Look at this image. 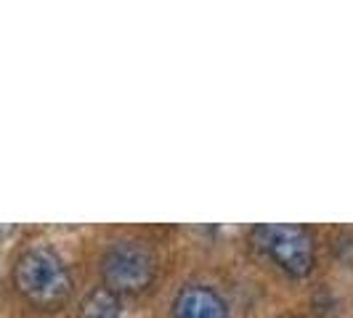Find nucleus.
I'll return each instance as SVG.
<instances>
[{
	"mask_svg": "<svg viewBox=\"0 0 353 318\" xmlns=\"http://www.w3.org/2000/svg\"><path fill=\"white\" fill-rule=\"evenodd\" d=\"M14 282L19 292L43 310L61 308L72 292L67 265L48 247H32L21 252L14 265Z\"/></svg>",
	"mask_w": 353,
	"mask_h": 318,
	"instance_id": "obj_1",
	"label": "nucleus"
},
{
	"mask_svg": "<svg viewBox=\"0 0 353 318\" xmlns=\"http://www.w3.org/2000/svg\"><path fill=\"white\" fill-rule=\"evenodd\" d=\"M101 273L109 292L114 295H136L146 289L157 273V257L143 242H117L106 249L101 260Z\"/></svg>",
	"mask_w": 353,
	"mask_h": 318,
	"instance_id": "obj_2",
	"label": "nucleus"
},
{
	"mask_svg": "<svg viewBox=\"0 0 353 318\" xmlns=\"http://www.w3.org/2000/svg\"><path fill=\"white\" fill-rule=\"evenodd\" d=\"M252 239L290 276H305L314 268V242L303 226L265 223L252 231Z\"/></svg>",
	"mask_w": 353,
	"mask_h": 318,
	"instance_id": "obj_3",
	"label": "nucleus"
},
{
	"mask_svg": "<svg viewBox=\"0 0 353 318\" xmlns=\"http://www.w3.org/2000/svg\"><path fill=\"white\" fill-rule=\"evenodd\" d=\"M173 318H229V310L208 286H186L173 302Z\"/></svg>",
	"mask_w": 353,
	"mask_h": 318,
	"instance_id": "obj_4",
	"label": "nucleus"
},
{
	"mask_svg": "<svg viewBox=\"0 0 353 318\" xmlns=\"http://www.w3.org/2000/svg\"><path fill=\"white\" fill-rule=\"evenodd\" d=\"M120 316V302L117 295L109 289H96L90 292L83 308H80V318H117Z\"/></svg>",
	"mask_w": 353,
	"mask_h": 318,
	"instance_id": "obj_5",
	"label": "nucleus"
}]
</instances>
